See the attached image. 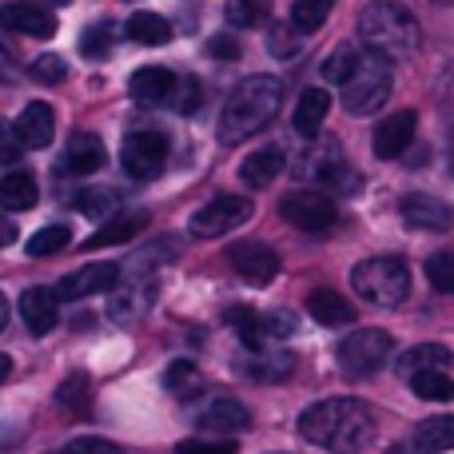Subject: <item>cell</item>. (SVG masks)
Listing matches in <instances>:
<instances>
[{
    "label": "cell",
    "instance_id": "e0dca14e",
    "mask_svg": "<svg viewBox=\"0 0 454 454\" xmlns=\"http://www.w3.org/2000/svg\"><path fill=\"white\" fill-rule=\"evenodd\" d=\"M12 132H16V140H20V148H48V144H52V132H56L52 104L32 100L28 108L20 112V120L12 124Z\"/></svg>",
    "mask_w": 454,
    "mask_h": 454
},
{
    "label": "cell",
    "instance_id": "9a60e30c",
    "mask_svg": "<svg viewBox=\"0 0 454 454\" xmlns=\"http://www.w3.org/2000/svg\"><path fill=\"white\" fill-rule=\"evenodd\" d=\"M239 367L247 371L251 379H263V383H279L295 371V355L287 347H243Z\"/></svg>",
    "mask_w": 454,
    "mask_h": 454
},
{
    "label": "cell",
    "instance_id": "44dd1931",
    "mask_svg": "<svg viewBox=\"0 0 454 454\" xmlns=\"http://www.w3.org/2000/svg\"><path fill=\"white\" fill-rule=\"evenodd\" d=\"M172 88H176V76L168 68H156V64L136 68L132 80H128V92H132L136 104H160L172 96Z\"/></svg>",
    "mask_w": 454,
    "mask_h": 454
},
{
    "label": "cell",
    "instance_id": "603a6c76",
    "mask_svg": "<svg viewBox=\"0 0 454 454\" xmlns=\"http://www.w3.org/2000/svg\"><path fill=\"white\" fill-rule=\"evenodd\" d=\"M283 164H287V156H283V148H275V144H267V148L251 152V156L239 164V180L247 184V188H267V184H271L275 176L283 172Z\"/></svg>",
    "mask_w": 454,
    "mask_h": 454
},
{
    "label": "cell",
    "instance_id": "d4e9b609",
    "mask_svg": "<svg viewBox=\"0 0 454 454\" xmlns=\"http://www.w3.org/2000/svg\"><path fill=\"white\" fill-rule=\"evenodd\" d=\"M36 200H40V188L28 172L0 176V207H8V212H28Z\"/></svg>",
    "mask_w": 454,
    "mask_h": 454
},
{
    "label": "cell",
    "instance_id": "30bf717a",
    "mask_svg": "<svg viewBox=\"0 0 454 454\" xmlns=\"http://www.w3.org/2000/svg\"><path fill=\"white\" fill-rule=\"evenodd\" d=\"M227 263H231V271L239 275V279L255 283V287H267V283L279 275V255H275V247H267V243H259V239L231 243V247H227Z\"/></svg>",
    "mask_w": 454,
    "mask_h": 454
},
{
    "label": "cell",
    "instance_id": "60d3db41",
    "mask_svg": "<svg viewBox=\"0 0 454 454\" xmlns=\"http://www.w3.org/2000/svg\"><path fill=\"white\" fill-rule=\"evenodd\" d=\"M176 454H235L231 439H184Z\"/></svg>",
    "mask_w": 454,
    "mask_h": 454
},
{
    "label": "cell",
    "instance_id": "4316f807",
    "mask_svg": "<svg viewBox=\"0 0 454 454\" xmlns=\"http://www.w3.org/2000/svg\"><path fill=\"white\" fill-rule=\"evenodd\" d=\"M450 447H454V419L450 415H434V419H427V423H419L415 450L439 454V450H450Z\"/></svg>",
    "mask_w": 454,
    "mask_h": 454
},
{
    "label": "cell",
    "instance_id": "f35d334b",
    "mask_svg": "<svg viewBox=\"0 0 454 454\" xmlns=\"http://www.w3.org/2000/svg\"><path fill=\"white\" fill-rule=\"evenodd\" d=\"M76 207L84 215H92V220H112L116 215V196L112 192H80Z\"/></svg>",
    "mask_w": 454,
    "mask_h": 454
},
{
    "label": "cell",
    "instance_id": "7c38bea8",
    "mask_svg": "<svg viewBox=\"0 0 454 454\" xmlns=\"http://www.w3.org/2000/svg\"><path fill=\"white\" fill-rule=\"evenodd\" d=\"M0 20H4L12 32L32 36V40H52L56 36V16L48 12V8H40L36 0H8V4L0 8Z\"/></svg>",
    "mask_w": 454,
    "mask_h": 454
},
{
    "label": "cell",
    "instance_id": "d6a6232c",
    "mask_svg": "<svg viewBox=\"0 0 454 454\" xmlns=\"http://www.w3.org/2000/svg\"><path fill=\"white\" fill-rule=\"evenodd\" d=\"M227 24L235 28H259L271 16V0H227Z\"/></svg>",
    "mask_w": 454,
    "mask_h": 454
},
{
    "label": "cell",
    "instance_id": "ac0fdd59",
    "mask_svg": "<svg viewBox=\"0 0 454 454\" xmlns=\"http://www.w3.org/2000/svg\"><path fill=\"white\" fill-rule=\"evenodd\" d=\"M20 319L32 335H48L60 319V303H56L52 287H28L20 295Z\"/></svg>",
    "mask_w": 454,
    "mask_h": 454
},
{
    "label": "cell",
    "instance_id": "836d02e7",
    "mask_svg": "<svg viewBox=\"0 0 454 454\" xmlns=\"http://www.w3.org/2000/svg\"><path fill=\"white\" fill-rule=\"evenodd\" d=\"M64 247H72V231H68L64 223H48V227H40V231L28 239V255H32V259H40V255H56V251H64Z\"/></svg>",
    "mask_w": 454,
    "mask_h": 454
},
{
    "label": "cell",
    "instance_id": "74e56055",
    "mask_svg": "<svg viewBox=\"0 0 454 454\" xmlns=\"http://www.w3.org/2000/svg\"><path fill=\"white\" fill-rule=\"evenodd\" d=\"M427 275H431L434 291H454V251H434L431 259H427Z\"/></svg>",
    "mask_w": 454,
    "mask_h": 454
},
{
    "label": "cell",
    "instance_id": "7a4b0ae2",
    "mask_svg": "<svg viewBox=\"0 0 454 454\" xmlns=\"http://www.w3.org/2000/svg\"><path fill=\"white\" fill-rule=\"evenodd\" d=\"M283 108V84L275 76H247L243 84L231 88L223 112H220V144H243L259 136Z\"/></svg>",
    "mask_w": 454,
    "mask_h": 454
},
{
    "label": "cell",
    "instance_id": "4fadbf2b",
    "mask_svg": "<svg viewBox=\"0 0 454 454\" xmlns=\"http://www.w3.org/2000/svg\"><path fill=\"white\" fill-rule=\"evenodd\" d=\"M108 160L104 152V140L96 132H72L68 144H64V156H60V172L68 176H96Z\"/></svg>",
    "mask_w": 454,
    "mask_h": 454
},
{
    "label": "cell",
    "instance_id": "d6986e66",
    "mask_svg": "<svg viewBox=\"0 0 454 454\" xmlns=\"http://www.w3.org/2000/svg\"><path fill=\"white\" fill-rule=\"evenodd\" d=\"M399 212H403V220L411 227H419V231H447L450 227V207L434 196H419L415 192V196H407L399 204Z\"/></svg>",
    "mask_w": 454,
    "mask_h": 454
},
{
    "label": "cell",
    "instance_id": "484cf974",
    "mask_svg": "<svg viewBox=\"0 0 454 454\" xmlns=\"http://www.w3.org/2000/svg\"><path fill=\"white\" fill-rule=\"evenodd\" d=\"M419 371H450V351L442 343H423L411 347L407 355L399 359V375H419Z\"/></svg>",
    "mask_w": 454,
    "mask_h": 454
},
{
    "label": "cell",
    "instance_id": "8992f818",
    "mask_svg": "<svg viewBox=\"0 0 454 454\" xmlns=\"http://www.w3.org/2000/svg\"><path fill=\"white\" fill-rule=\"evenodd\" d=\"M387 359H391V335L383 327H359L339 343V367L351 379L375 375Z\"/></svg>",
    "mask_w": 454,
    "mask_h": 454
},
{
    "label": "cell",
    "instance_id": "8fae6325",
    "mask_svg": "<svg viewBox=\"0 0 454 454\" xmlns=\"http://www.w3.org/2000/svg\"><path fill=\"white\" fill-rule=\"evenodd\" d=\"M120 287V267L116 263H88L80 271L64 275L60 287L52 291L56 303H76V299H88V295H100V291H116Z\"/></svg>",
    "mask_w": 454,
    "mask_h": 454
},
{
    "label": "cell",
    "instance_id": "52a82bcc",
    "mask_svg": "<svg viewBox=\"0 0 454 454\" xmlns=\"http://www.w3.org/2000/svg\"><path fill=\"white\" fill-rule=\"evenodd\" d=\"M279 212L291 227L311 231V235H323L339 223V212H335V204H331V196H323V192H315V188L287 192V196L279 200Z\"/></svg>",
    "mask_w": 454,
    "mask_h": 454
},
{
    "label": "cell",
    "instance_id": "7402d4cb",
    "mask_svg": "<svg viewBox=\"0 0 454 454\" xmlns=\"http://www.w3.org/2000/svg\"><path fill=\"white\" fill-rule=\"evenodd\" d=\"M307 311H311V319L323 323V327H347V323L355 319V307L331 287H315L311 295H307Z\"/></svg>",
    "mask_w": 454,
    "mask_h": 454
},
{
    "label": "cell",
    "instance_id": "5bb4252c",
    "mask_svg": "<svg viewBox=\"0 0 454 454\" xmlns=\"http://www.w3.org/2000/svg\"><path fill=\"white\" fill-rule=\"evenodd\" d=\"M200 427H204V431H212V434L231 439V434L247 431L251 415H247V407H243L239 399H231V395H215V399H207L204 407H200Z\"/></svg>",
    "mask_w": 454,
    "mask_h": 454
},
{
    "label": "cell",
    "instance_id": "3957f363",
    "mask_svg": "<svg viewBox=\"0 0 454 454\" xmlns=\"http://www.w3.org/2000/svg\"><path fill=\"white\" fill-rule=\"evenodd\" d=\"M359 36L383 60L395 56H415L423 44V28H419L415 12L399 0H371L359 12Z\"/></svg>",
    "mask_w": 454,
    "mask_h": 454
},
{
    "label": "cell",
    "instance_id": "8d00e7d4",
    "mask_svg": "<svg viewBox=\"0 0 454 454\" xmlns=\"http://www.w3.org/2000/svg\"><path fill=\"white\" fill-rule=\"evenodd\" d=\"M168 100L176 104V112L192 116V112H200V104H204V84H200L196 76H184V80H176V88H172Z\"/></svg>",
    "mask_w": 454,
    "mask_h": 454
},
{
    "label": "cell",
    "instance_id": "1f68e13d",
    "mask_svg": "<svg viewBox=\"0 0 454 454\" xmlns=\"http://www.w3.org/2000/svg\"><path fill=\"white\" fill-rule=\"evenodd\" d=\"M411 391H415L419 399H431V403L454 399V383H450L447 371H419V375H411Z\"/></svg>",
    "mask_w": 454,
    "mask_h": 454
},
{
    "label": "cell",
    "instance_id": "ba28073f",
    "mask_svg": "<svg viewBox=\"0 0 454 454\" xmlns=\"http://www.w3.org/2000/svg\"><path fill=\"white\" fill-rule=\"evenodd\" d=\"M120 164L132 180H156L168 164V136L160 132H132L120 148Z\"/></svg>",
    "mask_w": 454,
    "mask_h": 454
},
{
    "label": "cell",
    "instance_id": "2e32d148",
    "mask_svg": "<svg viewBox=\"0 0 454 454\" xmlns=\"http://www.w3.org/2000/svg\"><path fill=\"white\" fill-rule=\"evenodd\" d=\"M415 128H419L415 112H395V116H387L383 124L375 128V156L399 160L403 152L411 148V140H415Z\"/></svg>",
    "mask_w": 454,
    "mask_h": 454
},
{
    "label": "cell",
    "instance_id": "ab89813d",
    "mask_svg": "<svg viewBox=\"0 0 454 454\" xmlns=\"http://www.w3.org/2000/svg\"><path fill=\"white\" fill-rule=\"evenodd\" d=\"M267 48H271V56H279V60H295L299 40H295V32H291V24H271V28H267Z\"/></svg>",
    "mask_w": 454,
    "mask_h": 454
},
{
    "label": "cell",
    "instance_id": "7dc6e473",
    "mask_svg": "<svg viewBox=\"0 0 454 454\" xmlns=\"http://www.w3.org/2000/svg\"><path fill=\"white\" fill-rule=\"evenodd\" d=\"M8 375H12V359H8V355H0V383H8Z\"/></svg>",
    "mask_w": 454,
    "mask_h": 454
},
{
    "label": "cell",
    "instance_id": "ee69618b",
    "mask_svg": "<svg viewBox=\"0 0 454 454\" xmlns=\"http://www.w3.org/2000/svg\"><path fill=\"white\" fill-rule=\"evenodd\" d=\"M20 156H24V148H20V140H16L12 124H8V120H0V168L16 164Z\"/></svg>",
    "mask_w": 454,
    "mask_h": 454
},
{
    "label": "cell",
    "instance_id": "9c48e42d",
    "mask_svg": "<svg viewBox=\"0 0 454 454\" xmlns=\"http://www.w3.org/2000/svg\"><path fill=\"white\" fill-rule=\"evenodd\" d=\"M247 220H251V200L215 196L192 215V235H200V239H220V235H227L231 227H239Z\"/></svg>",
    "mask_w": 454,
    "mask_h": 454
},
{
    "label": "cell",
    "instance_id": "83f0119b",
    "mask_svg": "<svg viewBox=\"0 0 454 454\" xmlns=\"http://www.w3.org/2000/svg\"><path fill=\"white\" fill-rule=\"evenodd\" d=\"M335 0H291V32H319L327 24Z\"/></svg>",
    "mask_w": 454,
    "mask_h": 454
},
{
    "label": "cell",
    "instance_id": "f1b7e54d",
    "mask_svg": "<svg viewBox=\"0 0 454 454\" xmlns=\"http://www.w3.org/2000/svg\"><path fill=\"white\" fill-rule=\"evenodd\" d=\"M128 36H132L136 44H168V40H172V24L160 12H136L132 20H128Z\"/></svg>",
    "mask_w": 454,
    "mask_h": 454
},
{
    "label": "cell",
    "instance_id": "5b68a950",
    "mask_svg": "<svg viewBox=\"0 0 454 454\" xmlns=\"http://www.w3.org/2000/svg\"><path fill=\"white\" fill-rule=\"evenodd\" d=\"M395 88V72H391V60L375 52H363L359 56V68L351 72V80L343 84V108L351 116H371L387 104Z\"/></svg>",
    "mask_w": 454,
    "mask_h": 454
},
{
    "label": "cell",
    "instance_id": "7bdbcfd3",
    "mask_svg": "<svg viewBox=\"0 0 454 454\" xmlns=\"http://www.w3.org/2000/svg\"><path fill=\"white\" fill-rule=\"evenodd\" d=\"M56 399H60V407H84V403H88V379L84 375H72L68 383L56 391Z\"/></svg>",
    "mask_w": 454,
    "mask_h": 454
},
{
    "label": "cell",
    "instance_id": "f6af8a7d",
    "mask_svg": "<svg viewBox=\"0 0 454 454\" xmlns=\"http://www.w3.org/2000/svg\"><path fill=\"white\" fill-rule=\"evenodd\" d=\"M60 454H124V450L108 439H92V434H88V439H72Z\"/></svg>",
    "mask_w": 454,
    "mask_h": 454
},
{
    "label": "cell",
    "instance_id": "cb8c5ba5",
    "mask_svg": "<svg viewBox=\"0 0 454 454\" xmlns=\"http://www.w3.org/2000/svg\"><path fill=\"white\" fill-rule=\"evenodd\" d=\"M148 223V215L144 212H116L112 220H104V227L96 235H88L84 251H96V247H112V243H128L136 239V231Z\"/></svg>",
    "mask_w": 454,
    "mask_h": 454
},
{
    "label": "cell",
    "instance_id": "b9f144b4",
    "mask_svg": "<svg viewBox=\"0 0 454 454\" xmlns=\"http://www.w3.org/2000/svg\"><path fill=\"white\" fill-rule=\"evenodd\" d=\"M64 72H68V68H64V56L48 52V56H36V60H32V76L44 80V84H60Z\"/></svg>",
    "mask_w": 454,
    "mask_h": 454
},
{
    "label": "cell",
    "instance_id": "d590c367",
    "mask_svg": "<svg viewBox=\"0 0 454 454\" xmlns=\"http://www.w3.org/2000/svg\"><path fill=\"white\" fill-rule=\"evenodd\" d=\"M112 48V24L108 20H96L84 28V36H80V52L88 56V60H104Z\"/></svg>",
    "mask_w": 454,
    "mask_h": 454
},
{
    "label": "cell",
    "instance_id": "277c9868",
    "mask_svg": "<svg viewBox=\"0 0 454 454\" xmlns=\"http://www.w3.org/2000/svg\"><path fill=\"white\" fill-rule=\"evenodd\" d=\"M351 287L371 307H399L411 295V271L399 255H375L351 267Z\"/></svg>",
    "mask_w": 454,
    "mask_h": 454
},
{
    "label": "cell",
    "instance_id": "4dcf8cb0",
    "mask_svg": "<svg viewBox=\"0 0 454 454\" xmlns=\"http://www.w3.org/2000/svg\"><path fill=\"white\" fill-rule=\"evenodd\" d=\"M359 48L355 44H339L335 52L327 56V60L319 64V76L327 80V84H347V80H351V72L359 68Z\"/></svg>",
    "mask_w": 454,
    "mask_h": 454
},
{
    "label": "cell",
    "instance_id": "f546056e",
    "mask_svg": "<svg viewBox=\"0 0 454 454\" xmlns=\"http://www.w3.org/2000/svg\"><path fill=\"white\" fill-rule=\"evenodd\" d=\"M319 184L327 192H339V196H355V192L363 188V176L355 172L351 164H343V160H331V164H323V172H319ZM327 192H323V196H327Z\"/></svg>",
    "mask_w": 454,
    "mask_h": 454
},
{
    "label": "cell",
    "instance_id": "f907efd6",
    "mask_svg": "<svg viewBox=\"0 0 454 454\" xmlns=\"http://www.w3.org/2000/svg\"><path fill=\"white\" fill-rule=\"evenodd\" d=\"M0 72H8V48L0 44Z\"/></svg>",
    "mask_w": 454,
    "mask_h": 454
},
{
    "label": "cell",
    "instance_id": "6da1fadb",
    "mask_svg": "<svg viewBox=\"0 0 454 454\" xmlns=\"http://www.w3.org/2000/svg\"><path fill=\"white\" fill-rule=\"evenodd\" d=\"M299 434L335 454H359L375 439V415L359 399H323L299 415Z\"/></svg>",
    "mask_w": 454,
    "mask_h": 454
},
{
    "label": "cell",
    "instance_id": "681fc988",
    "mask_svg": "<svg viewBox=\"0 0 454 454\" xmlns=\"http://www.w3.org/2000/svg\"><path fill=\"white\" fill-rule=\"evenodd\" d=\"M36 4H40V8H44V4H52V8H64V4H72V0H36Z\"/></svg>",
    "mask_w": 454,
    "mask_h": 454
},
{
    "label": "cell",
    "instance_id": "e575fe53",
    "mask_svg": "<svg viewBox=\"0 0 454 454\" xmlns=\"http://www.w3.org/2000/svg\"><path fill=\"white\" fill-rule=\"evenodd\" d=\"M164 383H168V391H172V395H180V399H188L192 391H200V371H196V363H188V359H176L172 367H168Z\"/></svg>",
    "mask_w": 454,
    "mask_h": 454
},
{
    "label": "cell",
    "instance_id": "ffe728a7",
    "mask_svg": "<svg viewBox=\"0 0 454 454\" xmlns=\"http://www.w3.org/2000/svg\"><path fill=\"white\" fill-rule=\"evenodd\" d=\"M331 112V96L327 88H303L295 100V132L299 136H319L323 124H327Z\"/></svg>",
    "mask_w": 454,
    "mask_h": 454
},
{
    "label": "cell",
    "instance_id": "bcb514c9",
    "mask_svg": "<svg viewBox=\"0 0 454 454\" xmlns=\"http://www.w3.org/2000/svg\"><path fill=\"white\" fill-rule=\"evenodd\" d=\"M207 56H215V60H239V44L231 40V32H223V36L207 40Z\"/></svg>",
    "mask_w": 454,
    "mask_h": 454
},
{
    "label": "cell",
    "instance_id": "c3c4849f",
    "mask_svg": "<svg viewBox=\"0 0 454 454\" xmlns=\"http://www.w3.org/2000/svg\"><path fill=\"white\" fill-rule=\"evenodd\" d=\"M4 323H8V299L0 295V331H4Z\"/></svg>",
    "mask_w": 454,
    "mask_h": 454
}]
</instances>
